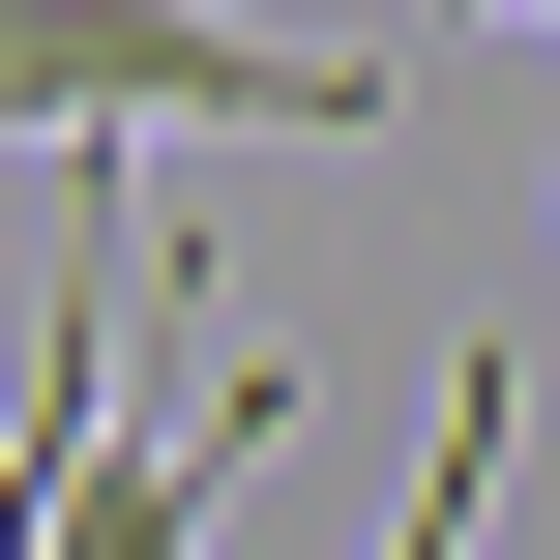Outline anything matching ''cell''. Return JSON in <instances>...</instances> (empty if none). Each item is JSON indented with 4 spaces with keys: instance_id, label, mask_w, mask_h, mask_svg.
Masks as SVG:
<instances>
[{
    "instance_id": "2",
    "label": "cell",
    "mask_w": 560,
    "mask_h": 560,
    "mask_svg": "<svg viewBox=\"0 0 560 560\" xmlns=\"http://www.w3.org/2000/svg\"><path fill=\"white\" fill-rule=\"evenodd\" d=\"M266 443H295V354L236 325V384H207V413H148V443H89V502H59V560H207Z\"/></svg>"
},
{
    "instance_id": "1",
    "label": "cell",
    "mask_w": 560,
    "mask_h": 560,
    "mask_svg": "<svg viewBox=\"0 0 560 560\" xmlns=\"http://www.w3.org/2000/svg\"><path fill=\"white\" fill-rule=\"evenodd\" d=\"M413 59L207 30V0H0V148H384Z\"/></svg>"
},
{
    "instance_id": "3",
    "label": "cell",
    "mask_w": 560,
    "mask_h": 560,
    "mask_svg": "<svg viewBox=\"0 0 560 560\" xmlns=\"http://www.w3.org/2000/svg\"><path fill=\"white\" fill-rule=\"evenodd\" d=\"M443 30H472V0H443ZM532 30H560V0H532Z\"/></svg>"
}]
</instances>
